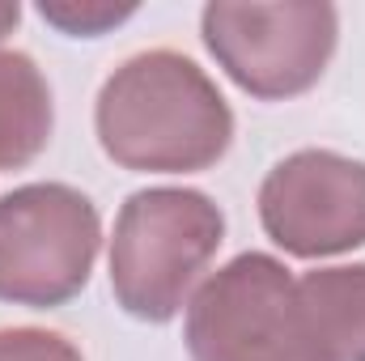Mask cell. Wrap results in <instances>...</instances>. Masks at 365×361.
<instances>
[{
    "label": "cell",
    "instance_id": "6da1fadb",
    "mask_svg": "<svg viewBox=\"0 0 365 361\" xmlns=\"http://www.w3.org/2000/svg\"><path fill=\"white\" fill-rule=\"evenodd\" d=\"M102 153L136 175H200L234 141V111L212 77L179 51H140L98 90Z\"/></svg>",
    "mask_w": 365,
    "mask_h": 361
},
{
    "label": "cell",
    "instance_id": "7a4b0ae2",
    "mask_svg": "<svg viewBox=\"0 0 365 361\" xmlns=\"http://www.w3.org/2000/svg\"><path fill=\"white\" fill-rule=\"evenodd\" d=\"M225 243V213L195 187L128 195L110 238L115 302L140 323H170Z\"/></svg>",
    "mask_w": 365,
    "mask_h": 361
},
{
    "label": "cell",
    "instance_id": "3957f363",
    "mask_svg": "<svg viewBox=\"0 0 365 361\" xmlns=\"http://www.w3.org/2000/svg\"><path fill=\"white\" fill-rule=\"evenodd\" d=\"M182 340L191 361H327L302 319L297 280L264 251L230 260L195 289Z\"/></svg>",
    "mask_w": 365,
    "mask_h": 361
},
{
    "label": "cell",
    "instance_id": "277c9868",
    "mask_svg": "<svg viewBox=\"0 0 365 361\" xmlns=\"http://www.w3.org/2000/svg\"><path fill=\"white\" fill-rule=\"evenodd\" d=\"M102 221L86 191L26 183L0 195V302L51 310L90 285Z\"/></svg>",
    "mask_w": 365,
    "mask_h": 361
},
{
    "label": "cell",
    "instance_id": "5b68a950",
    "mask_svg": "<svg viewBox=\"0 0 365 361\" xmlns=\"http://www.w3.org/2000/svg\"><path fill=\"white\" fill-rule=\"evenodd\" d=\"M204 47L225 77L264 102L297 98L327 73L340 39L331 4H230L217 0L200 17Z\"/></svg>",
    "mask_w": 365,
    "mask_h": 361
},
{
    "label": "cell",
    "instance_id": "8992f818",
    "mask_svg": "<svg viewBox=\"0 0 365 361\" xmlns=\"http://www.w3.org/2000/svg\"><path fill=\"white\" fill-rule=\"evenodd\" d=\"M259 221L276 247L297 260L365 247V162L331 149L280 158L259 187Z\"/></svg>",
    "mask_w": 365,
    "mask_h": 361
},
{
    "label": "cell",
    "instance_id": "52a82bcc",
    "mask_svg": "<svg viewBox=\"0 0 365 361\" xmlns=\"http://www.w3.org/2000/svg\"><path fill=\"white\" fill-rule=\"evenodd\" d=\"M302 319L327 361H365V264L314 268L297 280Z\"/></svg>",
    "mask_w": 365,
    "mask_h": 361
},
{
    "label": "cell",
    "instance_id": "ba28073f",
    "mask_svg": "<svg viewBox=\"0 0 365 361\" xmlns=\"http://www.w3.org/2000/svg\"><path fill=\"white\" fill-rule=\"evenodd\" d=\"M51 86L26 51H0V171L30 166L51 141Z\"/></svg>",
    "mask_w": 365,
    "mask_h": 361
},
{
    "label": "cell",
    "instance_id": "9c48e42d",
    "mask_svg": "<svg viewBox=\"0 0 365 361\" xmlns=\"http://www.w3.org/2000/svg\"><path fill=\"white\" fill-rule=\"evenodd\" d=\"M132 13L136 4H106V0H43L38 4V17L73 39H98L110 26L128 21Z\"/></svg>",
    "mask_w": 365,
    "mask_h": 361
},
{
    "label": "cell",
    "instance_id": "30bf717a",
    "mask_svg": "<svg viewBox=\"0 0 365 361\" xmlns=\"http://www.w3.org/2000/svg\"><path fill=\"white\" fill-rule=\"evenodd\" d=\"M0 361H86L81 349L43 327H0Z\"/></svg>",
    "mask_w": 365,
    "mask_h": 361
},
{
    "label": "cell",
    "instance_id": "8fae6325",
    "mask_svg": "<svg viewBox=\"0 0 365 361\" xmlns=\"http://www.w3.org/2000/svg\"><path fill=\"white\" fill-rule=\"evenodd\" d=\"M17 21H21V9H17V4H9V0H0V39H4V34H13V30H17Z\"/></svg>",
    "mask_w": 365,
    "mask_h": 361
}]
</instances>
